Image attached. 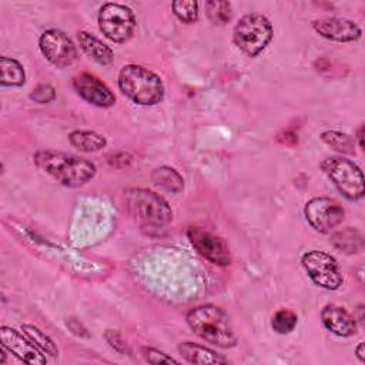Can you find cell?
<instances>
[{
  "label": "cell",
  "mask_w": 365,
  "mask_h": 365,
  "mask_svg": "<svg viewBox=\"0 0 365 365\" xmlns=\"http://www.w3.org/2000/svg\"><path fill=\"white\" fill-rule=\"evenodd\" d=\"M70 144L83 151V153H96L103 150L107 145V140L104 135L96 133V131H87V130H74L68 134Z\"/></svg>",
  "instance_id": "cell-20"
},
{
  "label": "cell",
  "mask_w": 365,
  "mask_h": 365,
  "mask_svg": "<svg viewBox=\"0 0 365 365\" xmlns=\"http://www.w3.org/2000/svg\"><path fill=\"white\" fill-rule=\"evenodd\" d=\"M321 170L348 201H359L364 197V174L354 161L339 155L327 157Z\"/></svg>",
  "instance_id": "cell-6"
},
{
  "label": "cell",
  "mask_w": 365,
  "mask_h": 365,
  "mask_svg": "<svg viewBox=\"0 0 365 365\" xmlns=\"http://www.w3.org/2000/svg\"><path fill=\"white\" fill-rule=\"evenodd\" d=\"M321 140L329 145L331 148H334L335 151L341 153V154H354L355 153V140L342 133V131H336V130H327L321 134Z\"/></svg>",
  "instance_id": "cell-23"
},
{
  "label": "cell",
  "mask_w": 365,
  "mask_h": 365,
  "mask_svg": "<svg viewBox=\"0 0 365 365\" xmlns=\"http://www.w3.org/2000/svg\"><path fill=\"white\" fill-rule=\"evenodd\" d=\"M301 264L314 284L321 288L335 291L342 282V272L336 259L324 251L311 250L302 254Z\"/></svg>",
  "instance_id": "cell-8"
},
{
  "label": "cell",
  "mask_w": 365,
  "mask_h": 365,
  "mask_svg": "<svg viewBox=\"0 0 365 365\" xmlns=\"http://www.w3.org/2000/svg\"><path fill=\"white\" fill-rule=\"evenodd\" d=\"M98 29L113 43L128 41L135 30L137 20L134 11L120 3H106L98 11Z\"/></svg>",
  "instance_id": "cell-7"
},
{
  "label": "cell",
  "mask_w": 365,
  "mask_h": 365,
  "mask_svg": "<svg viewBox=\"0 0 365 365\" xmlns=\"http://www.w3.org/2000/svg\"><path fill=\"white\" fill-rule=\"evenodd\" d=\"M104 338L110 344V346L114 348L117 352H120V354H128L130 352L125 341L123 339V336L117 331L107 329L106 334H104Z\"/></svg>",
  "instance_id": "cell-29"
},
{
  "label": "cell",
  "mask_w": 365,
  "mask_h": 365,
  "mask_svg": "<svg viewBox=\"0 0 365 365\" xmlns=\"http://www.w3.org/2000/svg\"><path fill=\"white\" fill-rule=\"evenodd\" d=\"M1 87H21L26 83L24 67L13 57H0Z\"/></svg>",
  "instance_id": "cell-21"
},
{
  "label": "cell",
  "mask_w": 365,
  "mask_h": 365,
  "mask_svg": "<svg viewBox=\"0 0 365 365\" xmlns=\"http://www.w3.org/2000/svg\"><path fill=\"white\" fill-rule=\"evenodd\" d=\"M297 324H298L297 314L294 311L285 309V308L277 311L271 318V327L279 335L292 332L295 329Z\"/></svg>",
  "instance_id": "cell-25"
},
{
  "label": "cell",
  "mask_w": 365,
  "mask_h": 365,
  "mask_svg": "<svg viewBox=\"0 0 365 365\" xmlns=\"http://www.w3.org/2000/svg\"><path fill=\"white\" fill-rule=\"evenodd\" d=\"M187 237L195 251L211 264L218 267L231 264L230 248L221 237L200 227H190L187 230Z\"/></svg>",
  "instance_id": "cell-11"
},
{
  "label": "cell",
  "mask_w": 365,
  "mask_h": 365,
  "mask_svg": "<svg viewBox=\"0 0 365 365\" xmlns=\"http://www.w3.org/2000/svg\"><path fill=\"white\" fill-rule=\"evenodd\" d=\"M150 177H151V182L155 187H158L167 192L177 194V192L182 191V188H184L182 177L173 167H168V165L155 167Z\"/></svg>",
  "instance_id": "cell-19"
},
{
  "label": "cell",
  "mask_w": 365,
  "mask_h": 365,
  "mask_svg": "<svg viewBox=\"0 0 365 365\" xmlns=\"http://www.w3.org/2000/svg\"><path fill=\"white\" fill-rule=\"evenodd\" d=\"M77 40L81 50L100 66H108L113 61L114 58L113 50L100 38H97L94 34L88 31H78Z\"/></svg>",
  "instance_id": "cell-17"
},
{
  "label": "cell",
  "mask_w": 365,
  "mask_h": 365,
  "mask_svg": "<svg viewBox=\"0 0 365 365\" xmlns=\"http://www.w3.org/2000/svg\"><path fill=\"white\" fill-rule=\"evenodd\" d=\"M185 321L197 336L211 345L230 349L238 342L228 314L217 305H198L187 312Z\"/></svg>",
  "instance_id": "cell-2"
},
{
  "label": "cell",
  "mask_w": 365,
  "mask_h": 365,
  "mask_svg": "<svg viewBox=\"0 0 365 365\" xmlns=\"http://www.w3.org/2000/svg\"><path fill=\"white\" fill-rule=\"evenodd\" d=\"M30 98L34 101V103H38V104H47V103H51L54 98H56V90L53 86L47 84V83H41V84H37L31 93H30Z\"/></svg>",
  "instance_id": "cell-27"
},
{
  "label": "cell",
  "mask_w": 365,
  "mask_h": 365,
  "mask_svg": "<svg viewBox=\"0 0 365 365\" xmlns=\"http://www.w3.org/2000/svg\"><path fill=\"white\" fill-rule=\"evenodd\" d=\"M33 161L43 173L53 177L58 184L70 188L87 184L94 178L97 171L96 164L90 160L54 150L36 151Z\"/></svg>",
  "instance_id": "cell-1"
},
{
  "label": "cell",
  "mask_w": 365,
  "mask_h": 365,
  "mask_svg": "<svg viewBox=\"0 0 365 365\" xmlns=\"http://www.w3.org/2000/svg\"><path fill=\"white\" fill-rule=\"evenodd\" d=\"M174 16L182 23H195L198 20V3L194 0H175L171 3Z\"/></svg>",
  "instance_id": "cell-26"
},
{
  "label": "cell",
  "mask_w": 365,
  "mask_h": 365,
  "mask_svg": "<svg viewBox=\"0 0 365 365\" xmlns=\"http://www.w3.org/2000/svg\"><path fill=\"white\" fill-rule=\"evenodd\" d=\"M38 48L44 58L57 68H66L77 60L73 40L58 29H48L38 37Z\"/></svg>",
  "instance_id": "cell-10"
},
{
  "label": "cell",
  "mask_w": 365,
  "mask_h": 365,
  "mask_svg": "<svg viewBox=\"0 0 365 365\" xmlns=\"http://www.w3.org/2000/svg\"><path fill=\"white\" fill-rule=\"evenodd\" d=\"M141 352H143L144 359L150 364H178V361L174 359L173 356L164 354L163 351L151 348V346H144L141 349Z\"/></svg>",
  "instance_id": "cell-28"
},
{
  "label": "cell",
  "mask_w": 365,
  "mask_h": 365,
  "mask_svg": "<svg viewBox=\"0 0 365 365\" xmlns=\"http://www.w3.org/2000/svg\"><path fill=\"white\" fill-rule=\"evenodd\" d=\"M272 36L271 21L259 13L244 14L232 30L234 44L248 57L261 54L272 40Z\"/></svg>",
  "instance_id": "cell-5"
},
{
  "label": "cell",
  "mask_w": 365,
  "mask_h": 365,
  "mask_svg": "<svg viewBox=\"0 0 365 365\" xmlns=\"http://www.w3.org/2000/svg\"><path fill=\"white\" fill-rule=\"evenodd\" d=\"M231 3L224 0L205 1V14L212 24H225L231 20Z\"/></svg>",
  "instance_id": "cell-24"
},
{
  "label": "cell",
  "mask_w": 365,
  "mask_h": 365,
  "mask_svg": "<svg viewBox=\"0 0 365 365\" xmlns=\"http://www.w3.org/2000/svg\"><path fill=\"white\" fill-rule=\"evenodd\" d=\"M73 88L76 93L87 103L107 108L114 106L115 96L114 93L94 74L91 73H80L73 77Z\"/></svg>",
  "instance_id": "cell-13"
},
{
  "label": "cell",
  "mask_w": 365,
  "mask_h": 365,
  "mask_svg": "<svg viewBox=\"0 0 365 365\" xmlns=\"http://www.w3.org/2000/svg\"><path fill=\"white\" fill-rule=\"evenodd\" d=\"M331 244L338 251L348 254V255L359 254L364 250L362 234L352 227H346L341 231H335L331 235Z\"/></svg>",
  "instance_id": "cell-18"
},
{
  "label": "cell",
  "mask_w": 365,
  "mask_h": 365,
  "mask_svg": "<svg viewBox=\"0 0 365 365\" xmlns=\"http://www.w3.org/2000/svg\"><path fill=\"white\" fill-rule=\"evenodd\" d=\"M0 339L1 346L14 356H17L20 361L31 365L47 364L46 355L24 334H20L19 331L3 325L0 328Z\"/></svg>",
  "instance_id": "cell-12"
},
{
  "label": "cell",
  "mask_w": 365,
  "mask_h": 365,
  "mask_svg": "<svg viewBox=\"0 0 365 365\" xmlns=\"http://www.w3.org/2000/svg\"><path fill=\"white\" fill-rule=\"evenodd\" d=\"M356 138H358V144H359V148L362 150L364 148V125L361 124L359 125V128H358V131H356Z\"/></svg>",
  "instance_id": "cell-30"
},
{
  "label": "cell",
  "mask_w": 365,
  "mask_h": 365,
  "mask_svg": "<svg viewBox=\"0 0 365 365\" xmlns=\"http://www.w3.org/2000/svg\"><path fill=\"white\" fill-rule=\"evenodd\" d=\"M355 354H356V356H358V359H359L361 362L365 361V356H364V342H359V344H358V346H356V349H355Z\"/></svg>",
  "instance_id": "cell-31"
},
{
  "label": "cell",
  "mask_w": 365,
  "mask_h": 365,
  "mask_svg": "<svg viewBox=\"0 0 365 365\" xmlns=\"http://www.w3.org/2000/svg\"><path fill=\"white\" fill-rule=\"evenodd\" d=\"M321 321L329 332L342 338L355 335L358 329L355 317H352L344 307L335 304H327L322 308Z\"/></svg>",
  "instance_id": "cell-15"
},
{
  "label": "cell",
  "mask_w": 365,
  "mask_h": 365,
  "mask_svg": "<svg viewBox=\"0 0 365 365\" xmlns=\"http://www.w3.org/2000/svg\"><path fill=\"white\" fill-rule=\"evenodd\" d=\"M312 29L321 37L338 43L355 41L362 34L361 27L355 21L344 17H325L315 20L312 21Z\"/></svg>",
  "instance_id": "cell-14"
},
{
  "label": "cell",
  "mask_w": 365,
  "mask_h": 365,
  "mask_svg": "<svg viewBox=\"0 0 365 365\" xmlns=\"http://www.w3.org/2000/svg\"><path fill=\"white\" fill-rule=\"evenodd\" d=\"M127 211L143 225L163 227L173 220V210L158 194L145 188H128L124 191Z\"/></svg>",
  "instance_id": "cell-4"
},
{
  "label": "cell",
  "mask_w": 365,
  "mask_h": 365,
  "mask_svg": "<svg viewBox=\"0 0 365 365\" xmlns=\"http://www.w3.org/2000/svg\"><path fill=\"white\" fill-rule=\"evenodd\" d=\"M180 355L190 364H200V365H220V364H227L228 359L215 351L191 342V341H184L178 344L177 346Z\"/></svg>",
  "instance_id": "cell-16"
},
{
  "label": "cell",
  "mask_w": 365,
  "mask_h": 365,
  "mask_svg": "<svg viewBox=\"0 0 365 365\" xmlns=\"http://www.w3.org/2000/svg\"><path fill=\"white\" fill-rule=\"evenodd\" d=\"M21 331L23 334L44 354V355H50L53 358H56L58 355V348L57 345L53 342V339L43 332L40 328L30 325V324H23L21 325Z\"/></svg>",
  "instance_id": "cell-22"
},
{
  "label": "cell",
  "mask_w": 365,
  "mask_h": 365,
  "mask_svg": "<svg viewBox=\"0 0 365 365\" xmlns=\"http://www.w3.org/2000/svg\"><path fill=\"white\" fill-rule=\"evenodd\" d=\"M118 88L138 106H155L164 98V83L158 74L138 64H127L118 73Z\"/></svg>",
  "instance_id": "cell-3"
},
{
  "label": "cell",
  "mask_w": 365,
  "mask_h": 365,
  "mask_svg": "<svg viewBox=\"0 0 365 365\" xmlns=\"http://www.w3.org/2000/svg\"><path fill=\"white\" fill-rule=\"evenodd\" d=\"M308 224L321 234L332 232L344 220L342 205L329 197H314L304 207Z\"/></svg>",
  "instance_id": "cell-9"
}]
</instances>
